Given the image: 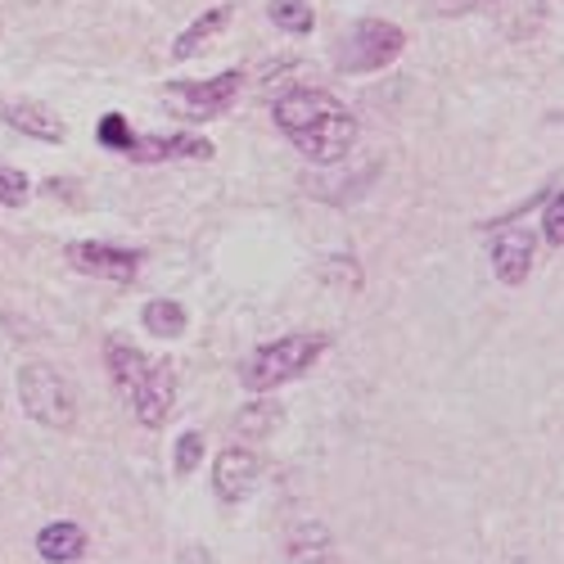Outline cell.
Segmentation results:
<instances>
[{"instance_id":"obj_1","label":"cell","mask_w":564,"mask_h":564,"mask_svg":"<svg viewBox=\"0 0 564 564\" xmlns=\"http://www.w3.org/2000/svg\"><path fill=\"white\" fill-rule=\"evenodd\" d=\"M271 118H275L280 131H285L290 145H294L307 163H321V167H325V163H339V159L357 145V135H361L352 109L339 105L330 90H312V86L280 96V100L271 105Z\"/></svg>"},{"instance_id":"obj_2","label":"cell","mask_w":564,"mask_h":564,"mask_svg":"<svg viewBox=\"0 0 564 564\" xmlns=\"http://www.w3.org/2000/svg\"><path fill=\"white\" fill-rule=\"evenodd\" d=\"M105 366L109 380L131 398V411L145 430H163L167 415L176 406V366L172 361H154L127 339H105Z\"/></svg>"},{"instance_id":"obj_3","label":"cell","mask_w":564,"mask_h":564,"mask_svg":"<svg viewBox=\"0 0 564 564\" xmlns=\"http://www.w3.org/2000/svg\"><path fill=\"white\" fill-rule=\"evenodd\" d=\"M330 348V335L307 330V335H285L275 344H262L245 366H240V384L249 393H271L280 384H294L316 366V357Z\"/></svg>"},{"instance_id":"obj_4","label":"cell","mask_w":564,"mask_h":564,"mask_svg":"<svg viewBox=\"0 0 564 564\" xmlns=\"http://www.w3.org/2000/svg\"><path fill=\"white\" fill-rule=\"evenodd\" d=\"M402 51H406V32L398 23H389V19H357L348 28V36L339 41L335 64H339V73L361 77V73L389 68Z\"/></svg>"},{"instance_id":"obj_5","label":"cell","mask_w":564,"mask_h":564,"mask_svg":"<svg viewBox=\"0 0 564 564\" xmlns=\"http://www.w3.org/2000/svg\"><path fill=\"white\" fill-rule=\"evenodd\" d=\"M19 402L36 425H51V430H68L77 420V398L68 380L45 361H32L19 370Z\"/></svg>"},{"instance_id":"obj_6","label":"cell","mask_w":564,"mask_h":564,"mask_svg":"<svg viewBox=\"0 0 564 564\" xmlns=\"http://www.w3.org/2000/svg\"><path fill=\"white\" fill-rule=\"evenodd\" d=\"M245 86V73L230 68V73H217V77H204V82H167L163 90V105L185 118V122H208V118H221L235 96Z\"/></svg>"},{"instance_id":"obj_7","label":"cell","mask_w":564,"mask_h":564,"mask_svg":"<svg viewBox=\"0 0 564 564\" xmlns=\"http://www.w3.org/2000/svg\"><path fill=\"white\" fill-rule=\"evenodd\" d=\"M64 258L73 262V271L109 280V285H131V280L140 275V262H145V253H140V249H118V245H100V240L68 245Z\"/></svg>"},{"instance_id":"obj_8","label":"cell","mask_w":564,"mask_h":564,"mask_svg":"<svg viewBox=\"0 0 564 564\" xmlns=\"http://www.w3.org/2000/svg\"><path fill=\"white\" fill-rule=\"evenodd\" d=\"M262 484V460L249 452V447H226L217 460H213V492L226 501V506H240L258 492Z\"/></svg>"},{"instance_id":"obj_9","label":"cell","mask_w":564,"mask_h":564,"mask_svg":"<svg viewBox=\"0 0 564 564\" xmlns=\"http://www.w3.org/2000/svg\"><path fill=\"white\" fill-rule=\"evenodd\" d=\"M533 253H538V240L524 226L501 230L492 240V271H497L501 285H524L529 271H533Z\"/></svg>"},{"instance_id":"obj_10","label":"cell","mask_w":564,"mask_h":564,"mask_svg":"<svg viewBox=\"0 0 564 564\" xmlns=\"http://www.w3.org/2000/svg\"><path fill=\"white\" fill-rule=\"evenodd\" d=\"M131 163H181V159H213V140L199 135H135V145L127 150Z\"/></svg>"},{"instance_id":"obj_11","label":"cell","mask_w":564,"mask_h":564,"mask_svg":"<svg viewBox=\"0 0 564 564\" xmlns=\"http://www.w3.org/2000/svg\"><path fill=\"white\" fill-rule=\"evenodd\" d=\"M0 118H6L14 131H23V135H32V140H51V145H59L64 140V122L45 109V105H32V100H14V105H6L0 109Z\"/></svg>"},{"instance_id":"obj_12","label":"cell","mask_w":564,"mask_h":564,"mask_svg":"<svg viewBox=\"0 0 564 564\" xmlns=\"http://www.w3.org/2000/svg\"><path fill=\"white\" fill-rule=\"evenodd\" d=\"M36 555H41V560H55V564L82 560V555H86V529L73 524V520L45 524V529L36 533Z\"/></svg>"},{"instance_id":"obj_13","label":"cell","mask_w":564,"mask_h":564,"mask_svg":"<svg viewBox=\"0 0 564 564\" xmlns=\"http://www.w3.org/2000/svg\"><path fill=\"white\" fill-rule=\"evenodd\" d=\"M230 19H235V6H213V10H204L191 28H185V32L172 41V59H191L204 41H213L217 32H226V28H230Z\"/></svg>"},{"instance_id":"obj_14","label":"cell","mask_w":564,"mask_h":564,"mask_svg":"<svg viewBox=\"0 0 564 564\" xmlns=\"http://www.w3.org/2000/svg\"><path fill=\"white\" fill-rule=\"evenodd\" d=\"M140 321H145V330L159 335V339H181L185 335V321H191V316H185V307L176 299H154V303H145Z\"/></svg>"},{"instance_id":"obj_15","label":"cell","mask_w":564,"mask_h":564,"mask_svg":"<svg viewBox=\"0 0 564 564\" xmlns=\"http://www.w3.org/2000/svg\"><path fill=\"white\" fill-rule=\"evenodd\" d=\"M267 19H271L280 32H290V36H307V32L316 28V14H312L307 0H271Z\"/></svg>"},{"instance_id":"obj_16","label":"cell","mask_w":564,"mask_h":564,"mask_svg":"<svg viewBox=\"0 0 564 564\" xmlns=\"http://www.w3.org/2000/svg\"><path fill=\"white\" fill-rule=\"evenodd\" d=\"M32 199V181L28 172L10 167V163H0V208H23Z\"/></svg>"},{"instance_id":"obj_17","label":"cell","mask_w":564,"mask_h":564,"mask_svg":"<svg viewBox=\"0 0 564 564\" xmlns=\"http://www.w3.org/2000/svg\"><path fill=\"white\" fill-rule=\"evenodd\" d=\"M100 145L113 150V154H127L135 145V131H131V122L122 113H105L100 118Z\"/></svg>"},{"instance_id":"obj_18","label":"cell","mask_w":564,"mask_h":564,"mask_svg":"<svg viewBox=\"0 0 564 564\" xmlns=\"http://www.w3.org/2000/svg\"><path fill=\"white\" fill-rule=\"evenodd\" d=\"M199 460H204V434H199V430H185V434L176 438V460H172V469L185 479V475H195V469H199Z\"/></svg>"},{"instance_id":"obj_19","label":"cell","mask_w":564,"mask_h":564,"mask_svg":"<svg viewBox=\"0 0 564 564\" xmlns=\"http://www.w3.org/2000/svg\"><path fill=\"white\" fill-rule=\"evenodd\" d=\"M542 235H546V245L560 253L564 249V195H560V185H555V195L546 199L542 208Z\"/></svg>"},{"instance_id":"obj_20","label":"cell","mask_w":564,"mask_h":564,"mask_svg":"<svg viewBox=\"0 0 564 564\" xmlns=\"http://www.w3.org/2000/svg\"><path fill=\"white\" fill-rule=\"evenodd\" d=\"M275 406L271 402H258V411L253 415H240V434H262V430H271L275 425Z\"/></svg>"},{"instance_id":"obj_21","label":"cell","mask_w":564,"mask_h":564,"mask_svg":"<svg viewBox=\"0 0 564 564\" xmlns=\"http://www.w3.org/2000/svg\"><path fill=\"white\" fill-rule=\"evenodd\" d=\"M484 6H492V0H438V14H469Z\"/></svg>"}]
</instances>
